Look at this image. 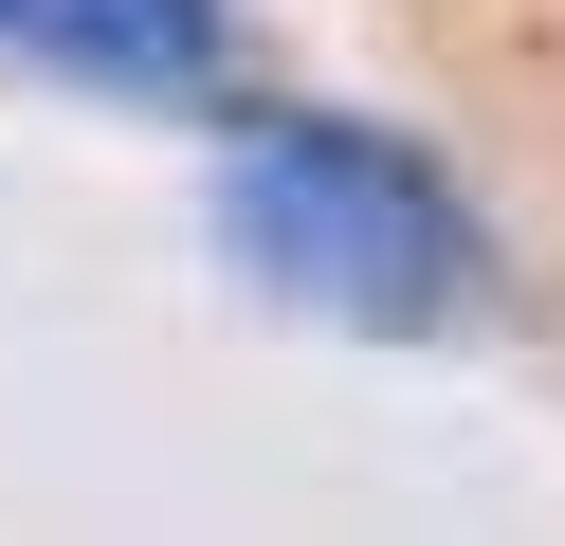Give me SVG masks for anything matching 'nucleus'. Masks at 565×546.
<instances>
[{
  "mask_svg": "<svg viewBox=\"0 0 565 546\" xmlns=\"http://www.w3.org/2000/svg\"><path fill=\"white\" fill-rule=\"evenodd\" d=\"M0 55L74 73L128 109H220L237 92V0H0Z\"/></svg>",
  "mask_w": 565,
  "mask_h": 546,
  "instance_id": "obj_2",
  "label": "nucleus"
},
{
  "mask_svg": "<svg viewBox=\"0 0 565 546\" xmlns=\"http://www.w3.org/2000/svg\"><path fill=\"white\" fill-rule=\"evenodd\" d=\"M220 237H237L256 291H292V310H329V328H383V346H419V328H456L492 291L475 201H456L402 128H347V109H256V128H237Z\"/></svg>",
  "mask_w": 565,
  "mask_h": 546,
  "instance_id": "obj_1",
  "label": "nucleus"
}]
</instances>
